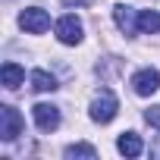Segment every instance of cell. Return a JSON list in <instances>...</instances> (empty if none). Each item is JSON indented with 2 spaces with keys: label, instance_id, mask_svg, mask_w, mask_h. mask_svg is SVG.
<instances>
[{
  "label": "cell",
  "instance_id": "obj_6",
  "mask_svg": "<svg viewBox=\"0 0 160 160\" xmlns=\"http://www.w3.org/2000/svg\"><path fill=\"white\" fill-rule=\"evenodd\" d=\"M32 116H35V126L41 132H53L60 126V107H53V104H35Z\"/></svg>",
  "mask_w": 160,
  "mask_h": 160
},
{
  "label": "cell",
  "instance_id": "obj_11",
  "mask_svg": "<svg viewBox=\"0 0 160 160\" xmlns=\"http://www.w3.org/2000/svg\"><path fill=\"white\" fill-rule=\"evenodd\" d=\"M138 32H141V35H157V32H160V13H157V10L138 13Z\"/></svg>",
  "mask_w": 160,
  "mask_h": 160
},
{
  "label": "cell",
  "instance_id": "obj_9",
  "mask_svg": "<svg viewBox=\"0 0 160 160\" xmlns=\"http://www.w3.org/2000/svg\"><path fill=\"white\" fill-rule=\"evenodd\" d=\"M116 151H119L122 157H138V154L144 151V144H141V138H138L135 132H122V135L116 138Z\"/></svg>",
  "mask_w": 160,
  "mask_h": 160
},
{
  "label": "cell",
  "instance_id": "obj_7",
  "mask_svg": "<svg viewBox=\"0 0 160 160\" xmlns=\"http://www.w3.org/2000/svg\"><path fill=\"white\" fill-rule=\"evenodd\" d=\"M113 22L119 25V32L135 35V32H138V13H135V7H129V3H116V7H113Z\"/></svg>",
  "mask_w": 160,
  "mask_h": 160
},
{
  "label": "cell",
  "instance_id": "obj_4",
  "mask_svg": "<svg viewBox=\"0 0 160 160\" xmlns=\"http://www.w3.org/2000/svg\"><path fill=\"white\" fill-rule=\"evenodd\" d=\"M22 116L16 107H0V138L3 141H16L22 135Z\"/></svg>",
  "mask_w": 160,
  "mask_h": 160
},
{
  "label": "cell",
  "instance_id": "obj_12",
  "mask_svg": "<svg viewBox=\"0 0 160 160\" xmlns=\"http://www.w3.org/2000/svg\"><path fill=\"white\" fill-rule=\"evenodd\" d=\"M63 157H66V160H75V157H88V160H94V157H98V151H94V144L78 141V144H69V148L63 151Z\"/></svg>",
  "mask_w": 160,
  "mask_h": 160
},
{
  "label": "cell",
  "instance_id": "obj_8",
  "mask_svg": "<svg viewBox=\"0 0 160 160\" xmlns=\"http://www.w3.org/2000/svg\"><path fill=\"white\" fill-rule=\"evenodd\" d=\"M0 82H3V88H19L25 82V69L19 63H3V69H0Z\"/></svg>",
  "mask_w": 160,
  "mask_h": 160
},
{
  "label": "cell",
  "instance_id": "obj_3",
  "mask_svg": "<svg viewBox=\"0 0 160 160\" xmlns=\"http://www.w3.org/2000/svg\"><path fill=\"white\" fill-rule=\"evenodd\" d=\"M19 25H22V32H28V35H44V32L50 28V16H47L41 7H28V10L19 13Z\"/></svg>",
  "mask_w": 160,
  "mask_h": 160
},
{
  "label": "cell",
  "instance_id": "obj_2",
  "mask_svg": "<svg viewBox=\"0 0 160 160\" xmlns=\"http://www.w3.org/2000/svg\"><path fill=\"white\" fill-rule=\"evenodd\" d=\"M53 32H57L60 44H82V38H85L82 19H78V16H72V13L60 16V19H57V25H53Z\"/></svg>",
  "mask_w": 160,
  "mask_h": 160
},
{
  "label": "cell",
  "instance_id": "obj_5",
  "mask_svg": "<svg viewBox=\"0 0 160 160\" xmlns=\"http://www.w3.org/2000/svg\"><path fill=\"white\" fill-rule=\"evenodd\" d=\"M132 88H135V94L138 98H151L157 88H160V72L157 69H138L135 75H132Z\"/></svg>",
  "mask_w": 160,
  "mask_h": 160
},
{
  "label": "cell",
  "instance_id": "obj_13",
  "mask_svg": "<svg viewBox=\"0 0 160 160\" xmlns=\"http://www.w3.org/2000/svg\"><path fill=\"white\" fill-rule=\"evenodd\" d=\"M144 119H148V126L160 129V107H148V110H144Z\"/></svg>",
  "mask_w": 160,
  "mask_h": 160
},
{
  "label": "cell",
  "instance_id": "obj_1",
  "mask_svg": "<svg viewBox=\"0 0 160 160\" xmlns=\"http://www.w3.org/2000/svg\"><path fill=\"white\" fill-rule=\"evenodd\" d=\"M116 110H119V101H116V94L110 91V88H104L94 101H91V107H88V116L94 119V122H110L113 116H116Z\"/></svg>",
  "mask_w": 160,
  "mask_h": 160
},
{
  "label": "cell",
  "instance_id": "obj_10",
  "mask_svg": "<svg viewBox=\"0 0 160 160\" xmlns=\"http://www.w3.org/2000/svg\"><path fill=\"white\" fill-rule=\"evenodd\" d=\"M32 88L41 91V94H47V91H57L60 85H57V78H53L47 69H35V72H32Z\"/></svg>",
  "mask_w": 160,
  "mask_h": 160
}]
</instances>
